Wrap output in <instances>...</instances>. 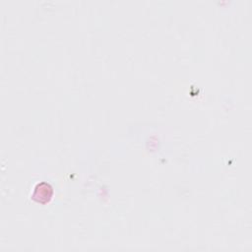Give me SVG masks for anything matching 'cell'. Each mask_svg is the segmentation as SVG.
Returning a JSON list of instances; mask_svg holds the SVG:
<instances>
[{
	"instance_id": "1",
	"label": "cell",
	"mask_w": 252,
	"mask_h": 252,
	"mask_svg": "<svg viewBox=\"0 0 252 252\" xmlns=\"http://www.w3.org/2000/svg\"><path fill=\"white\" fill-rule=\"evenodd\" d=\"M53 193L54 192H53L52 186L48 182L41 181L34 186L31 198L32 200H33L38 204L45 205L51 200Z\"/></svg>"
}]
</instances>
